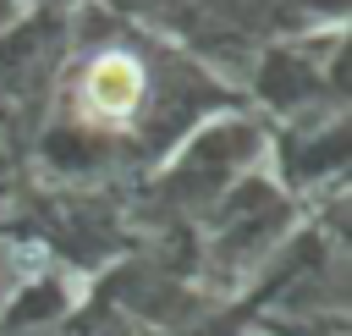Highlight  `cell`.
<instances>
[{
  "instance_id": "1",
  "label": "cell",
  "mask_w": 352,
  "mask_h": 336,
  "mask_svg": "<svg viewBox=\"0 0 352 336\" xmlns=\"http://www.w3.org/2000/svg\"><path fill=\"white\" fill-rule=\"evenodd\" d=\"M143 99V66L121 50H104L94 66H88V83H82V105L99 116V121H121L132 116V105Z\"/></svg>"
}]
</instances>
